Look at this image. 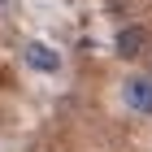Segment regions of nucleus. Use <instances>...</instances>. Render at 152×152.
Here are the masks:
<instances>
[{"mask_svg":"<svg viewBox=\"0 0 152 152\" xmlns=\"http://www.w3.org/2000/svg\"><path fill=\"white\" fill-rule=\"evenodd\" d=\"M143 48H148V31H143V26H122V31L113 35V52L122 61H135Z\"/></svg>","mask_w":152,"mask_h":152,"instance_id":"3","label":"nucleus"},{"mask_svg":"<svg viewBox=\"0 0 152 152\" xmlns=\"http://www.w3.org/2000/svg\"><path fill=\"white\" fill-rule=\"evenodd\" d=\"M122 104L139 117H152V78L148 74H126L122 78Z\"/></svg>","mask_w":152,"mask_h":152,"instance_id":"1","label":"nucleus"},{"mask_svg":"<svg viewBox=\"0 0 152 152\" xmlns=\"http://www.w3.org/2000/svg\"><path fill=\"white\" fill-rule=\"evenodd\" d=\"M22 61H26L35 74H61V65H65L61 52H57L52 44H44V39H31V44L22 48Z\"/></svg>","mask_w":152,"mask_h":152,"instance_id":"2","label":"nucleus"}]
</instances>
